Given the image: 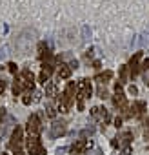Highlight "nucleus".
<instances>
[{
  "label": "nucleus",
  "mask_w": 149,
  "mask_h": 155,
  "mask_svg": "<svg viewBox=\"0 0 149 155\" xmlns=\"http://www.w3.org/2000/svg\"><path fill=\"white\" fill-rule=\"evenodd\" d=\"M27 150L33 155H46V148L42 146V142H40L38 137H29L27 139Z\"/></svg>",
  "instance_id": "f03ea898"
},
{
  "label": "nucleus",
  "mask_w": 149,
  "mask_h": 155,
  "mask_svg": "<svg viewBox=\"0 0 149 155\" xmlns=\"http://www.w3.org/2000/svg\"><path fill=\"white\" fill-rule=\"evenodd\" d=\"M120 77H122V81L127 79V66H122L120 68Z\"/></svg>",
  "instance_id": "f3484780"
},
{
  "label": "nucleus",
  "mask_w": 149,
  "mask_h": 155,
  "mask_svg": "<svg viewBox=\"0 0 149 155\" xmlns=\"http://www.w3.org/2000/svg\"><path fill=\"white\" fill-rule=\"evenodd\" d=\"M47 79H49V75H47V73L42 69V73H40V77H38V81H40L42 84H47Z\"/></svg>",
  "instance_id": "dca6fc26"
},
{
  "label": "nucleus",
  "mask_w": 149,
  "mask_h": 155,
  "mask_svg": "<svg viewBox=\"0 0 149 155\" xmlns=\"http://www.w3.org/2000/svg\"><path fill=\"white\" fill-rule=\"evenodd\" d=\"M46 95H47V97H55V95H56V84L49 82V84L46 86Z\"/></svg>",
  "instance_id": "ddd939ff"
},
{
  "label": "nucleus",
  "mask_w": 149,
  "mask_h": 155,
  "mask_svg": "<svg viewBox=\"0 0 149 155\" xmlns=\"http://www.w3.org/2000/svg\"><path fill=\"white\" fill-rule=\"evenodd\" d=\"M111 77H113V71H104L102 75H98V77H97V81H98L100 84H102V82L106 84V82H107V81L111 79Z\"/></svg>",
  "instance_id": "f8f14e48"
},
{
  "label": "nucleus",
  "mask_w": 149,
  "mask_h": 155,
  "mask_svg": "<svg viewBox=\"0 0 149 155\" xmlns=\"http://www.w3.org/2000/svg\"><path fill=\"white\" fill-rule=\"evenodd\" d=\"M115 126H116V128H120V126H122V119H120V117H118V119H115Z\"/></svg>",
  "instance_id": "393cba45"
},
{
  "label": "nucleus",
  "mask_w": 149,
  "mask_h": 155,
  "mask_svg": "<svg viewBox=\"0 0 149 155\" xmlns=\"http://www.w3.org/2000/svg\"><path fill=\"white\" fill-rule=\"evenodd\" d=\"M46 110H47V117L55 119V115H56V111H55V106H53V104H47V106H46Z\"/></svg>",
  "instance_id": "2eb2a0df"
},
{
  "label": "nucleus",
  "mask_w": 149,
  "mask_h": 155,
  "mask_svg": "<svg viewBox=\"0 0 149 155\" xmlns=\"http://www.w3.org/2000/svg\"><path fill=\"white\" fill-rule=\"evenodd\" d=\"M4 90H6V82H4V81H0V93H2Z\"/></svg>",
  "instance_id": "a878e982"
},
{
  "label": "nucleus",
  "mask_w": 149,
  "mask_h": 155,
  "mask_svg": "<svg viewBox=\"0 0 149 155\" xmlns=\"http://www.w3.org/2000/svg\"><path fill=\"white\" fill-rule=\"evenodd\" d=\"M71 97H67L65 93L60 97V101H58V108H60V111H69V108H71Z\"/></svg>",
  "instance_id": "1a4fd4ad"
},
{
  "label": "nucleus",
  "mask_w": 149,
  "mask_h": 155,
  "mask_svg": "<svg viewBox=\"0 0 149 155\" xmlns=\"http://www.w3.org/2000/svg\"><path fill=\"white\" fill-rule=\"evenodd\" d=\"M18 82L22 84V88L33 90V86H35V77H33V73H31L29 69H24V71H22V77L18 79Z\"/></svg>",
  "instance_id": "20e7f679"
},
{
  "label": "nucleus",
  "mask_w": 149,
  "mask_h": 155,
  "mask_svg": "<svg viewBox=\"0 0 149 155\" xmlns=\"http://www.w3.org/2000/svg\"><path fill=\"white\" fill-rule=\"evenodd\" d=\"M129 93H131V95H136V93H138L136 86H129Z\"/></svg>",
  "instance_id": "412c9836"
},
{
  "label": "nucleus",
  "mask_w": 149,
  "mask_h": 155,
  "mask_svg": "<svg viewBox=\"0 0 149 155\" xmlns=\"http://www.w3.org/2000/svg\"><path fill=\"white\" fill-rule=\"evenodd\" d=\"M8 66H9V71H11V73H17V64H13V62H9Z\"/></svg>",
  "instance_id": "aec40b11"
},
{
  "label": "nucleus",
  "mask_w": 149,
  "mask_h": 155,
  "mask_svg": "<svg viewBox=\"0 0 149 155\" xmlns=\"http://www.w3.org/2000/svg\"><path fill=\"white\" fill-rule=\"evenodd\" d=\"M142 69H149V58H145V60L142 62Z\"/></svg>",
  "instance_id": "4be33fe9"
},
{
  "label": "nucleus",
  "mask_w": 149,
  "mask_h": 155,
  "mask_svg": "<svg viewBox=\"0 0 149 155\" xmlns=\"http://www.w3.org/2000/svg\"><path fill=\"white\" fill-rule=\"evenodd\" d=\"M69 68H71V69H77V68H78V60H73V62L69 64Z\"/></svg>",
  "instance_id": "5701e85b"
},
{
  "label": "nucleus",
  "mask_w": 149,
  "mask_h": 155,
  "mask_svg": "<svg viewBox=\"0 0 149 155\" xmlns=\"http://www.w3.org/2000/svg\"><path fill=\"white\" fill-rule=\"evenodd\" d=\"M42 131V122L38 119V115H31L29 120H27V133L29 137H38Z\"/></svg>",
  "instance_id": "f257e3e1"
},
{
  "label": "nucleus",
  "mask_w": 149,
  "mask_h": 155,
  "mask_svg": "<svg viewBox=\"0 0 149 155\" xmlns=\"http://www.w3.org/2000/svg\"><path fill=\"white\" fill-rule=\"evenodd\" d=\"M82 33H84V38H91V29H89L87 26L82 28Z\"/></svg>",
  "instance_id": "a211bd4d"
},
{
  "label": "nucleus",
  "mask_w": 149,
  "mask_h": 155,
  "mask_svg": "<svg viewBox=\"0 0 149 155\" xmlns=\"http://www.w3.org/2000/svg\"><path fill=\"white\" fill-rule=\"evenodd\" d=\"M138 46H140V48H147V46H149V38H147V35H140V38H138Z\"/></svg>",
  "instance_id": "4468645a"
},
{
  "label": "nucleus",
  "mask_w": 149,
  "mask_h": 155,
  "mask_svg": "<svg viewBox=\"0 0 149 155\" xmlns=\"http://www.w3.org/2000/svg\"><path fill=\"white\" fill-rule=\"evenodd\" d=\"M98 97H100V99H106V97H107V91L100 88V90H98Z\"/></svg>",
  "instance_id": "6ab92c4d"
},
{
  "label": "nucleus",
  "mask_w": 149,
  "mask_h": 155,
  "mask_svg": "<svg viewBox=\"0 0 149 155\" xmlns=\"http://www.w3.org/2000/svg\"><path fill=\"white\" fill-rule=\"evenodd\" d=\"M145 84L149 86V75H145Z\"/></svg>",
  "instance_id": "cd10ccee"
},
{
  "label": "nucleus",
  "mask_w": 149,
  "mask_h": 155,
  "mask_svg": "<svg viewBox=\"0 0 149 155\" xmlns=\"http://www.w3.org/2000/svg\"><path fill=\"white\" fill-rule=\"evenodd\" d=\"M133 115H142L144 113V110H145V102L144 101H138V102H135L133 104Z\"/></svg>",
  "instance_id": "9b49d317"
},
{
  "label": "nucleus",
  "mask_w": 149,
  "mask_h": 155,
  "mask_svg": "<svg viewBox=\"0 0 149 155\" xmlns=\"http://www.w3.org/2000/svg\"><path fill=\"white\" fill-rule=\"evenodd\" d=\"M77 90H78V102H82L84 99H89V97H91V93H93V90H91V84H89L86 79H82V81L78 82Z\"/></svg>",
  "instance_id": "7ed1b4c3"
},
{
  "label": "nucleus",
  "mask_w": 149,
  "mask_h": 155,
  "mask_svg": "<svg viewBox=\"0 0 149 155\" xmlns=\"http://www.w3.org/2000/svg\"><path fill=\"white\" fill-rule=\"evenodd\" d=\"M115 104L116 106H120V108H127L125 106V97H124V91H122V86L120 84H116L115 86Z\"/></svg>",
  "instance_id": "423d86ee"
},
{
  "label": "nucleus",
  "mask_w": 149,
  "mask_h": 155,
  "mask_svg": "<svg viewBox=\"0 0 149 155\" xmlns=\"http://www.w3.org/2000/svg\"><path fill=\"white\" fill-rule=\"evenodd\" d=\"M86 148H87V140H86V139H80L78 142H74V144H73L71 151H73V155H82Z\"/></svg>",
  "instance_id": "0eeeda50"
},
{
  "label": "nucleus",
  "mask_w": 149,
  "mask_h": 155,
  "mask_svg": "<svg viewBox=\"0 0 149 155\" xmlns=\"http://www.w3.org/2000/svg\"><path fill=\"white\" fill-rule=\"evenodd\" d=\"M69 77H71V68L69 66H60V69H58V79L65 81V79H69Z\"/></svg>",
  "instance_id": "9d476101"
},
{
  "label": "nucleus",
  "mask_w": 149,
  "mask_h": 155,
  "mask_svg": "<svg viewBox=\"0 0 149 155\" xmlns=\"http://www.w3.org/2000/svg\"><path fill=\"white\" fill-rule=\"evenodd\" d=\"M2 155H6V153H2Z\"/></svg>",
  "instance_id": "c756f323"
},
{
  "label": "nucleus",
  "mask_w": 149,
  "mask_h": 155,
  "mask_svg": "<svg viewBox=\"0 0 149 155\" xmlns=\"http://www.w3.org/2000/svg\"><path fill=\"white\" fill-rule=\"evenodd\" d=\"M15 155H26V153H24L20 148H15Z\"/></svg>",
  "instance_id": "bb28decb"
},
{
  "label": "nucleus",
  "mask_w": 149,
  "mask_h": 155,
  "mask_svg": "<svg viewBox=\"0 0 149 155\" xmlns=\"http://www.w3.org/2000/svg\"><path fill=\"white\" fill-rule=\"evenodd\" d=\"M20 142H22V128L17 126L13 130V135H11V148H17Z\"/></svg>",
  "instance_id": "6e6552de"
},
{
  "label": "nucleus",
  "mask_w": 149,
  "mask_h": 155,
  "mask_svg": "<svg viewBox=\"0 0 149 155\" xmlns=\"http://www.w3.org/2000/svg\"><path fill=\"white\" fill-rule=\"evenodd\" d=\"M147 130H149V119H147Z\"/></svg>",
  "instance_id": "c85d7f7f"
},
{
  "label": "nucleus",
  "mask_w": 149,
  "mask_h": 155,
  "mask_svg": "<svg viewBox=\"0 0 149 155\" xmlns=\"http://www.w3.org/2000/svg\"><path fill=\"white\" fill-rule=\"evenodd\" d=\"M22 101H24V104H31V97H29V95H26Z\"/></svg>",
  "instance_id": "b1692460"
},
{
  "label": "nucleus",
  "mask_w": 149,
  "mask_h": 155,
  "mask_svg": "<svg viewBox=\"0 0 149 155\" xmlns=\"http://www.w3.org/2000/svg\"><path fill=\"white\" fill-rule=\"evenodd\" d=\"M64 133H65V122H64V120H55V122L51 124V131H49L51 139H58V137L64 135Z\"/></svg>",
  "instance_id": "39448f33"
}]
</instances>
